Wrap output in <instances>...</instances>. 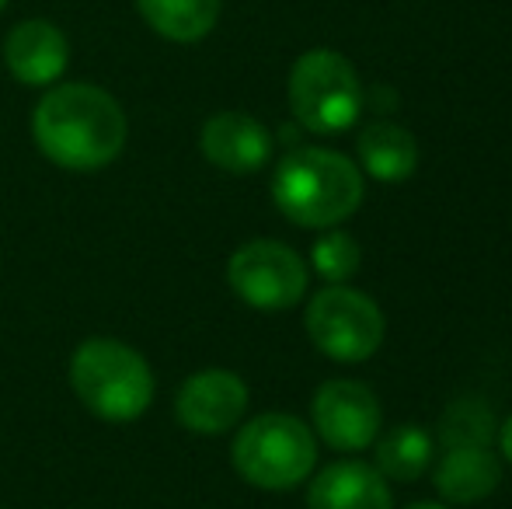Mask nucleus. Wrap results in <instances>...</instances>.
Here are the masks:
<instances>
[{"mask_svg":"<svg viewBox=\"0 0 512 509\" xmlns=\"http://www.w3.org/2000/svg\"><path fill=\"white\" fill-rule=\"evenodd\" d=\"M126 112L98 84H56L32 112V136L53 164L98 171L126 147Z\"/></svg>","mask_w":512,"mask_h":509,"instance_id":"1","label":"nucleus"},{"mask_svg":"<svg viewBox=\"0 0 512 509\" xmlns=\"http://www.w3.org/2000/svg\"><path fill=\"white\" fill-rule=\"evenodd\" d=\"M363 171L338 150L293 147L272 175V199L290 224L328 231L363 203Z\"/></svg>","mask_w":512,"mask_h":509,"instance_id":"2","label":"nucleus"},{"mask_svg":"<svg viewBox=\"0 0 512 509\" xmlns=\"http://www.w3.org/2000/svg\"><path fill=\"white\" fill-rule=\"evenodd\" d=\"M77 398L105 422H133L154 401L150 363L119 339H88L70 360Z\"/></svg>","mask_w":512,"mask_h":509,"instance_id":"3","label":"nucleus"},{"mask_svg":"<svg viewBox=\"0 0 512 509\" xmlns=\"http://www.w3.org/2000/svg\"><path fill=\"white\" fill-rule=\"evenodd\" d=\"M234 468L265 492L297 489L317 464V440L307 422L286 412H265L244 422L234 436Z\"/></svg>","mask_w":512,"mask_h":509,"instance_id":"4","label":"nucleus"},{"mask_svg":"<svg viewBox=\"0 0 512 509\" xmlns=\"http://www.w3.org/2000/svg\"><path fill=\"white\" fill-rule=\"evenodd\" d=\"M290 109L310 133H345L363 112L356 67L335 49H310L290 70Z\"/></svg>","mask_w":512,"mask_h":509,"instance_id":"5","label":"nucleus"},{"mask_svg":"<svg viewBox=\"0 0 512 509\" xmlns=\"http://www.w3.org/2000/svg\"><path fill=\"white\" fill-rule=\"evenodd\" d=\"M307 335L324 356L338 363H363L384 342V311L366 293L345 283L317 290L307 304Z\"/></svg>","mask_w":512,"mask_h":509,"instance_id":"6","label":"nucleus"},{"mask_svg":"<svg viewBox=\"0 0 512 509\" xmlns=\"http://www.w3.org/2000/svg\"><path fill=\"white\" fill-rule=\"evenodd\" d=\"M227 283L258 311H286L307 293V265L283 241H248L230 255Z\"/></svg>","mask_w":512,"mask_h":509,"instance_id":"7","label":"nucleus"},{"mask_svg":"<svg viewBox=\"0 0 512 509\" xmlns=\"http://www.w3.org/2000/svg\"><path fill=\"white\" fill-rule=\"evenodd\" d=\"M314 433L342 454H359L373 447L380 436V401L377 394L359 381H328L317 387L310 401Z\"/></svg>","mask_w":512,"mask_h":509,"instance_id":"8","label":"nucleus"},{"mask_svg":"<svg viewBox=\"0 0 512 509\" xmlns=\"http://www.w3.org/2000/svg\"><path fill=\"white\" fill-rule=\"evenodd\" d=\"M175 412L189 433L220 436L248 412V384L230 370H199L182 384Z\"/></svg>","mask_w":512,"mask_h":509,"instance_id":"9","label":"nucleus"},{"mask_svg":"<svg viewBox=\"0 0 512 509\" xmlns=\"http://www.w3.org/2000/svg\"><path fill=\"white\" fill-rule=\"evenodd\" d=\"M4 63L18 84L49 88L60 81L70 63L67 35L46 18L18 21L4 39Z\"/></svg>","mask_w":512,"mask_h":509,"instance_id":"10","label":"nucleus"},{"mask_svg":"<svg viewBox=\"0 0 512 509\" xmlns=\"http://www.w3.org/2000/svg\"><path fill=\"white\" fill-rule=\"evenodd\" d=\"M199 147H203L206 161L216 164L220 171L251 175L269 161L272 136L248 112H216V116L206 119L203 133H199Z\"/></svg>","mask_w":512,"mask_h":509,"instance_id":"11","label":"nucleus"},{"mask_svg":"<svg viewBox=\"0 0 512 509\" xmlns=\"http://www.w3.org/2000/svg\"><path fill=\"white\" fill-rule=\"evenodd\" d=\"M307 509H394V499L377 468L335 461L310 482Z\"/></svg>","mask_w":512,"mask_h":509,"instance_id":"12","label":"nucleus"},{"mask_svg":"<svg viewBox=\"0 0 512 509\" xmlns=\"http://www.w3.org/2000/svg\"><path fill=\"white\" fill-rule=\"evenodd\" d=\"M502 482V461L488 447H450L436 468V489L446 503H481Z\"/></svg>","mask_w":512,"mask_h":509,"instance_id":"13","label":"nucleus"},{"mask_svg":"<svg viewBox=\"0 0 512 509\" xmlns=\"http://www.w3.org/2000/svg\"><path fill=\"white\" fill-rule=\"evenodd\" d=\"M359 161L366 175L377 182L398 185L415 175L418 168V143L405 126L398 123H373L359 133Z\"/></svg>","mask_w":512,"mask_h":509,"instance_id":"14","label":"nucleus"},{"mask_svg":"<svg viewBox=\"0 0 512 509\" xmlns=\"http://www.w3.org/2000/svg\"><path fill=\"white\" fill-rule=\"evenodd\" d=\"M223 0H136L140 18L171 42H199L220 21Z\"/></svg>","mask_w":512,"mask_h":509,"instance_id":"15","label":"nucleus"},{"mask_svg":"<svg viewBox=\"0 0 512 509\" xmlns=\"http://www.w3.org/2000/svg\"><path fill=\"white\" fill-rule=\"evenodd\" d=\"M432 464V436L422 426H394L377 436V471L391 482H415Z\"/></svg>","mask_w":512,"mask_h":509,"instance_id":"16","label":"nucleus"},{"mask_svg":"<svg viewBox=\"0 0 512 509\" xmlns=\"http://www.w3.org/2000/svg\"><path fill=\"white\" fill-rule=\"evenodd\" d=\"M499 433L495 412L478 398H460L439 419V443L450 447H488L492 436Z\"/></svg>","mask_w":512,"mask_h":509,"instance_id":"17","label":"nucleus"},{"mask_svg":"<svg viewBox=\"0 0 512 509\" xmlns=\"http://www.w3.org/2000/svg\"><path fill=\"white\" fill-rule=\"evenodd\" d=\"M310 258H314V269L321 279H328V283H345L349 276H356L363 252H359V245H356L352 234L328 231L314 241V252H310Z\"/></svg>","mask_w":512,"mask_h":509,"instance_id":"18","label":"nucleus"},{"mask_svg":"<svg viewBox=\"0 0 512 509\" xmlns=\"http://www.w3.org/2000/svg\"><path fill=\"white\" fill-rule=\"evenodd\" d=\"M499 447H502V457L512 464V415L499 426Z\"/></svg>","mask_w":512,"mask_h":509,"instance_id":"19","label":"nucleus"},{"mask_svg":"<svg viewBox=\"0 0 512 509\" xmlns=\"http://www.w3.org/2000/svg\"><path fill=\"white\" fill-rule=\"evenodd\" d=\"M405 509H446V506H439V503H411Z\"/></svg>","mask_w":512,"mask_h":509,"instance_id":"20","label":"nucleus"},{"mask_svg":"<svg viewBox=\"0 0 512 509\" xmlns=\"http://www.w3.org/2000/svg\"><path fill=\"white\" fill-rule=\"evenodd\" d=\"M4 7H7V0H0V11H4Z\"/></svg>","mask_w":512,"mask_h":509,"instance_id":"21","label":"nucleus"}]
</instances>
